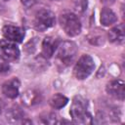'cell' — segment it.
I'll list each match as a JSON object with an SVG mask.
<instances>
[{
	"label": "cell",
	"mask_w": 125,
	"mask_h": 125,
	"mask_svg": "<svg viewBox=\"0 0 125 125\" xmlns=\"http://www.w3.org/2000/svg\"><path fill=\"white\" fill-rule=\"evenodd\" d=\"M69 113L75 123L87 124L91 122V115L87 110V101L80 96L73 98Z\"/></svg>",
	"instance_id": "cell-1"
},
{
	"label": "cell",
	"mask_w": 125,
	"mask_h": 125,
	"mask_svg": "<svg viewBox=\"0 0 125 125\" xmlns=\"http://www.w3.org/2000/svg\"><path fill=\"white\" fill-rule=\"evenodd\" d=\"M59 22L64 33L70 37L76 36L81 32V22L73 13L66 12L62 14L59 18Z\"/></svg>",
	"instance_id": "cell-2"
},
{
	"label": "cell",
	"mask_w": 125,
	"mask_h": 125,
	"mask_svg": "<svg viewBox=\"0 0 125 125\" xmlns=\"http://www.w3.org/2000/svg\"><path fill=\"white\" fill-rule=\"evenodd\" d=\"M56 23L55 14L49 9H41L37 11L33 19V26L38 31H45Z\"/></svg>",
	"instance_id": "cell-3"
},
{
	"label": "cell",
	"mask_w": 125,
	"mask_h": 125,
	"mask_svg": "<svg viewBox=\"0 0 125 125\" xmlns=\"http://www.w3.org/2000/svg\"><path fill=\"white\" fill-rule=\"evenodd\" d=\"M94 68L95 63L92 57H90L89 55H83L76 62L73 72L78 80H84L94 71Z\"/></svg>",
	"instance_id": "cell-4"
},
{
	"label": "cell",
	"mask_w": 125,
	"mask_h": 125,
	"mask_svg": "<svg viewBox=\"0 0 125 125\" xmlns=\"http://www.w3.org/2000/svg\"><path fill=\"white\" fill-rule=\"evenodd\" d=\"M77 55V47L74 42L71 41H64L58 46V52L57 56L58 59L65 65L71 64Z\"/></svg>",
	"instance_id": "cell-5"
},
{
	"label": "cell",
	"mask_w": 125,
	"mask_h": 125,
	"mask_svg": "<svg viewBox=\"0 0 125 125\" xmlns=\"http://www.w3.org/2000/svg\"><path fill=\"white\" fill-rule=\"evenodd\" d=\"M20 49L16 43L7 39L0 40V58L6 62H16L20 58Z\"/></svg>",
	"instance_id": "cell-6"
},
{
	"label": "cell",
	"mask_w": 125,
	"mask_h": 125,
	"mask_svg": "<svg viewBox=\"0 0 125 125\" xmlns=\"http://www.w3.org/2000/svg\"><path fill=\"white\" fill-rule=\"evenodd\" d=\"M2 33L7 40L12 41L14 43H21L24 38V30L20 26L12 24L4 25L2 28Z\"/></svg>",
	"instance_id": "cell-7"
},
{
	"label": "cell",
	"mask_w": 125,
	"mask_h": 125,
	"mask_svg": "<svg viewBox=\"0 0 125 125\" xmlns=\"http://www.w3.org/2000/svg\"><path fill=\"white\" fill-rule=\"evenodd\" d=\"M105 91L109 96L117 100L123 101L125 96V84L122 80H119V79L112 80L106 84Z\"/></svg>",
	"instance_id": "cell-8"
},
{
	"label": "cell",
	"mask_w": 125,
	"mask_h": 125,
	"mask_svg": "<svg viewBox=\"0 0 125 125\" xmlns=\"http://www.w3.org/2000/svg\"><path fill=\"white\" fill-rule=\"evenodd\" d=\"M60 42L58 38L54 36H47L43 39L42 45H41V55L44 59H50L56 50L58 49Z\"/></svg>",
	"instance_id": "cell-9"
},
{
	"label": "cell",
	"mask_w": 125,
	"mask_h": 125,
	"mask_svg": "<svg viewBox=\"0 0 125 125\" xmlns=\"http://www.w3.org/2000/svg\"><path fill=\"white\" fill-rule=\"evenodd\" d=\"M20 86H21V82L18 78L16 77L11 78L3 83L2 93L9 99H15L20 94Z\"/></svg>",
	"instance_id": "cell-10"
},
{
	"label": "cell",
	"mask_w": 125,
	"mask_h": 125,
	"mask_svg": "<svg viewBox=\"0 0 125 125\" xmlns=\"http://www.w3.org/2000/svg\"><path fill=\"white\" fill-rule=\"evenodd\" d=\"M21 103L26 106H34L40 104L42 100V95L39 91L35 89H28L21 94Z\"/></svg>",
	"instance_id": "cell-11"
},
{
	"label": "cell",
	"mask_w": 125,
	"mask_h": 125,
	"mask_svg": "<svg viewBox=\"0 0 125 125\" xmlns=\"http://www.w3.org/2000/svg\"><path fill=\"white\" fill-rule=\"evenodd\" d=\"M108 40L111 43L114 44H123L124 40H125V30H124V25L123 24H119L117 26L112 27L108 33Z\"/></svg>",
	"instance_id": "cell-12"
},
{
	"label": "cell",
	"mask_w": 125,
	"mask_h": 125,
	"mask_svg": "<svg viewBox=\"0 0 125 125\" xmlns=\"http://www.w3.org/2000/svg\"><path fill=\"white\" fill-rule=\"evenodd\" d=\"M24 113L19 106H12L6 111V119L10 123L24 122Z\"/></svg>",
	"instance_id": "cell-13"
},
{
	"label": "cell",
	"mask_w": 125,
	"mask_h": 125,
	"mask_svg": "<svg viewBox=\"0 0 125 125\" xmlns=\"http://www.w3.org/2000/svg\"><path fill=\"white\" fill-rule=\"evenodd\" d=\"M101 23L104 26H109L113 23L116 22L117 21V17L115 15V13L107 7H104L102 11H101Z\"/></svg>",
	"instance_id": "cell-14"
},
{
	"label": "cell",
	"mask_w": 125,
	"mask_h": 125,
	"mask_svg": "<svg viewBox=\"0 0 125 125\" xmlns=\"http://www.w3.org/2000/svg\"><path fill=\"white\" fill-rule=\"evenodd\" d=\"M67 102H68V99H67L65 96H63V95H62V94H60V93L55 94V95L52 96L51 99L49 100L50 105H51L53 108H55V109H60V108L63 107V106L67 104Z\"/></svg>",
	"instance_id": "cell-15"
},
{
	"label": "cell",
	"mask_w": 125,
	"mask_h": 125,
	"mask_svg": "<svg viewBox=\"0 0 125 125\" xmlns=\"http://www.w3.org/2000/svg\"><path fill=\"white\" fill-rule=\"evenodd\" d=\"M40 120L44 124H56L60 123L58 120V115L53 112H45L40 116Z\"/></svg>",
	"instance_id": "cell-16"
},
{
	"label": "cell",
	"mask_w": 125,
	"mask_h": 125,
	"mask_svg": "<svg viewBox=\"0 0 125 125\" xmlns=\"http://www.w3.org/2000/svg\"><path fill=\"white\" fill-rule=\"evenodd\" d=\"M87 8V0H74V9L78 13H83Z\"/></svg>",
	"instance_id": "cell-17"
},
{
	"label": "cell",
	"mask_w": 125,
	"mask_h": 125,
	"mask_svg": "<svg viewBox=\"0 0 125 125\" xmlns=\"http://www.w3.org/2000/svg\"><path fill=\"white\" fill-rule=\"evenodd\" d=\"M9 71H10V65L8 64V62L0 58V75H5Z\"/></svg>",
	"instance_id": "cell-18"
},
{
	"label": "cell",
	"mask_w": 125,
	"mask_h": 125,
	"mask_svg": "<svg viewBox=\"0 0 125 125\" xmlns=\"http://www.w3.org/2000/svg\"><path fill=\"white\" fill-rule=\"evenodd\" d=\"M21 1L22 5L26 8H30L37 3V0H21Z\"/></svg>",
	"instance_id": "cell-19"
},
{
	"label": "cell",
	"mask_w": 125,
	"mask_h": 125,
	"mask_svg": "<svg viewBox=\"0 0 125 125\" xmlns=\"http://www.w3.org/2000/svg\"><path fill=\"white\" fill-rule=\"evenodd\" d=\"M101 2L105 6H110L115 2V0H101Z\"/></svg>",
	"instance_id": "cell-20"
},
{
	"label": "cell",
	"mask_w": 125,
	"mask_h": 125,
	"mask_svg": "<svg viewBox=\"0 0 125 125\" xmlns=\"http://www.w3.org/2000/svg\"><path fill=\"white\" fill-rule=\"evenodd\" d=\"M3 107H4V104H3V102H2V100H0V114L2 113V110H3Z\"/></svg>",
	"instance_id": "cell-21"
},
{
	"label": "cell",
	"mask_w": 125,
	"mask_h": 125,
	"mask_svg": "<svg viewBox=\"0 0 125 125\" xmlns=\"http://www.w3.org/2000/svg\"><path fill=\"white\" fill-rule=\"evenodd\" d=\"M3 1H9V0H3Z\"/></svg>",
	"instance_id": "cell-22"
}]
</instances>
